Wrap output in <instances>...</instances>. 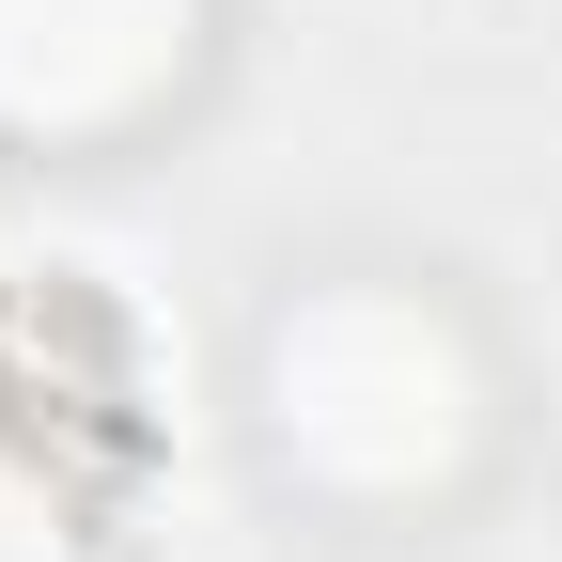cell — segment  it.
Listing matches in <instances>:
<instances>
[{
	"label": "cell",
	"mask_w": 562,
	"mask_h": 562,
	"mask_svg": "<svg viewBox=\"0 0 562 562\" xmlns=\"http://www.w3.org/2000/svg\"><path fill=\"white\" fill-rule=\"evenodd\" d=\"M266 406L328 484H438L469 453V344L422 297H313L266 360Z\"/></svg>",
	"instance_id": "1"
},
{
	"label": "cell",
	"mask_w": 562,
	"mask_h": 562,
	"mask_svg": "<svg viewBox=\"0 0 562 562\" xmlns=\"http://www.w3.org/2000/svg\"><path fill=\"white\" fill-rule=\"evenodd\" d=\"M203 0H0V125H110L188 63Z\"/></svg>",
	"instance_id": "2"
}]
</instances>
